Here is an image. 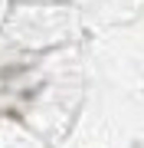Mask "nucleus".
I'll return each instance as SVG.
<instances>
[]
</instances>
